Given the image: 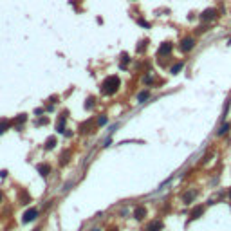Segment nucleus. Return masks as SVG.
<instances>
[{
	"label": "nucleus",
	"instance_id": "obj_1",
	"mask_svg": "<svg viewBox=\"0 0 231 231\" xmlns=\"http://www.w3.org/2000/svg\"><path fill=\"white\" fill-rule=\"evenodd\" d=\"M119 78L117 76H107L105 80H103V83H101V92L105 96H112L117 92V89H119Z\"/></svg>",
	"mask_w": 231,
	"mask_h": 231
},
{
	"label": "nucleus",
	"instance_id": "obj_2",
	"mask_svg": "<svg viewBox=\"0 0 231 231\" xmlns=\"http://www.w3.org/2000/svg\"><path fill=\"white\" fill-rule=\"evenodd\" d=\"M179 47H181V51H182V53H190V51H191V49H193V47H195V40H193V38H182V42H181V45H179Z\"/></svg>",
	"mask_w": 231,
	"mask_h": 231
},
{
	"label": "nucleus",
	"instance_id": "obj_3",
	"mask_svg": "<svg viewBox=\"0 0 231 231\" xmlns=\"http://www.w3.org/2000/svg\"><path fill=\"white\" fill-rule=\"evenodd\" d=\"M217 16H219L217 9H206L202 15H200V20L202 22H211V20H215Z\"/></svg>",
	"mask_w": 231,
	"mask_h": 231
},
{
	"label": "nucleus",
	"instance_id": "obj_4",
	"mask_svg": "<svg viewBox=\"0 0 231 231\" xmlns=\"http://www.w3.org/2000/svg\"><path fill=\"white\" fill-rule=\"evenodd\" d=\"M172 49H173V45L170 42H164L161 47H159V51H157V56H168L170 53H172Z\"/></svg>",
	"mask_w": 231,
	"mask_h": 231
},
{
	"label": "nucleus",
	"instance_id": "obj_5",
	"mask_svg": "<svg viewBox=\"0 0 231 231\" xmlns=\"http://www.w3.org/2000/svg\"><path fill=\"white\" fill-rule=\"evenodd\" d=\"M36 215H38V210L31 208V210H27L25 213H24V219H22V220L24 222H33L34 219H36Z\"/></svg>",
	"mask_w": 231,
	"mask_h": 231
},
{
	"label": "nucleus",
	"instance_id": "obj_6",
	"mask_svg": "<svg viewBox=\"0 0 231 231\" xmlns=\"http://www.w3.org/2000/svg\"><path fill=\"white\" fill-rule=\"evenodd\" d=\"M134 217H136V220H143L146 217V208L145 206H137L134 210Z\"/></svg>",
	"mask_w": 231,
	"mask_h": 231
},
{
	"label": "nucleus",
	"instance_id": "obj_7",
	"mask_svg": "<svg viewBox=\"0 0 231 231\" xmlns=\"http://www.w3.org/2000/svg\"><path fill=\"white\" fill-rule=\"evenodd\" d=\"M161 229H163V222L161 220H154L146 226V231H161Z\"/></svg>",
	"mask_w": 231,
	"mask_h": 231
},
{
	"label": "nucleus",
	"instance_id": "obj_8",
	"mask_svg": "<svg viewBox=\"0 0 231 231\" xmlns=\"http://www.w3.org/2000/svg\"><path fill=\"white\" fill-rule=\"evenodd\" d=\"M202 213H204V206H197V208H193V211L190 213V219L195 220V219H199Z\"/></svg>",
	"mask_w": 231,
	"mask_h": 231
},
{
	"label": "nucleus",
	"instance_id": "obj_9",
	"mask_svg": "<svg viewBox=\"0 0 231 231\" xmlns=\"http://www.w3.org/2000/svg\"><path fill=\"white\" fill-rule=\"evenodd\" d=\"M197 197V191L195 190H191V191H188V193H184V197H182V200H184V204H190L191 200Z\"/></svg>",
	"mask_w": 231,
	"mask_h": 231
},
{
	"label": "nucleus",
	"instance_id": "obj_10",
	"mask_svg": "<svg viewBox=\"0 0 231 231\" xmlns=\"http://www.w3.org/2000/svg\"><path fill=\"white\" fill-rule=\"evenodd\" d=\"M38 172H40V175L47 177L49 172H51V166H49V164H38Z\"/></svg>",
	"mask_w": 231,
	"mask_h": 231
},
{
	"label": "nucleus",
	"instance_id": "obj_11",
	"mask_svg": "<svg viewBox=\"0 0 231 231\" xmlns=\"http://www.w3.org/2000/svg\"><path fill=\"white\" fill-rule=\"evenodd\" d=\"M65 119H67V117H65V116H60V121H58V123H56V130H58V132H65Z\"/></svg>",
	"mask_w": 231,
	"mask_h": 231
},
{
	"label": "nucleus",
	"instance_id": "obj_12",
	"mask_svg": "<svg viewBox=\"0 0 231 231\" xmlns=\"http://www.w3.org/2000/svg\"><path fill=\"white\" fill-rule=\"evenodd\" d=\"M54 146H56V137H54V136L47 137V141H45V148H47V150H53Z\"/></svg>",
	"mask_w": 231,
	"mask_h": 231
},
{
	"label": "nucleus",
	"instance_id": "obj_13",
	"mask_svg": "<svg viewBox=\"0 0 231 231\" xmlns=\"http://www.w3.org/2000/svg\"><path fill=\"white\" fill-rule=\"evenodd\" d=\"M11 126V121L9 119H0V134H4L7 128Z\"/></svg>",
	"mask_w": 231,
	"mask_h": 231
},
{
	"label": "nucleus",
	"instance_id": "obj_14",
	"mask_svg": "<svg viewBox=\"0 0 231 231\" xmlns=\"http://www.w3.org/2000/svg\"><path fill=\"white\" fill-rule=\"evenodd\" d=\"M148 96H150L148 90H141V92L137 94V101H139V103H145V101L148 99Z\"/></svg>",
	"mask_w": 231,
	"mask_h": 231
},
{
	"label": "nucleus",
	"instance_id": "obj_15",
	"mask_svg": "<svg viewBox=\"0 0 231 231\" xmlns=\"http://www.w3.org/2000/svg\"><path fill=\"white\" fill-rule=\"evenodd\" d=\"M182 67H184V63L179 62V63H175V65L170 69V72H172V74H179V71H182Z\"/></svg>",
	"mask_w": 231,
	"mask_h": 231
},
{
	"label": "nucleus",
	"instance_id": "obj_16",
	"mask_svg": "<svg viewBox=\"0 0 231 231\" xmlns=\"http://www.w3.org/2000/svg\"><path fill=\"white\" fill-rule=\"evenodd\" d=\"M20 200H22V204H27V202H31V197H29L25 191H22V193H20Z\"/></svg>",
	"mask_w": 231,
	"mask_h": 231
},
{
	"label": "nucleus",
	"instance_id": "obj_17",
	"mask_svg": "<svg viewBox=\"0 0 231 231\" xmlns=\"http://www.w3.org/2000/svg\"><path fill=\"white\" fill-rule=\"evenodd\" d=\"M121 58H123V60H121V69H126V62H128L130 58H128V54H126V53L121 54Z\"/></svg>",
	"mask_w": 231,
	"mask_h": 231
},
{
	"label": "nucleus",
	"instance_id": "obj_18",
	"mask_svg": "<svg viewBox=\"0 0 231 231\" xmlns=\"http://www.w3.org/2000/svg\"><path fill=\"white\" fill-rule=\"evenodd\" d=\"M228 130H229V125H226V123H224V125L219 128V132H217V134H219V136H224V134H226Z\"/></svg>",
	"mask_w": 231,
	"mask_h": 231
},
{
	"label": "nucleus",
	"instance_id": "obj_19",
	"mask_svg": "<svg viewBox=\"0 0 231 231\" xmlns=\"http://www.w3.org/2000/svg\"><path fill=\"white\" fill-rule=\"evenodd\" d=\"M69 155H71V152H69V150L62 154V164H67V163H69Z\"/></svg>",
	"mask_w": 231,
	"mask_h": 231
},
{
	"label": "nucleus",
	"instance_id": "obj_20",
	"mask_svg": "<svg viewBox=\"0 0 231 231\" xmlns=\"http://www.w3.org/2000/svg\"><path fill=\"white\" fill-rule=\"evenodd\" d=\"M85 108H89V110L94 108V98H89V99L85 101Z\"/></svg>",
	"mask_w": 231,
	"mask_h": 231
},
{
	"label": "nucleus",
	"instance_id": "obj_21",
	"mask_svg": "<svg viewBox=\"0 0 231 231\" xmlns=\"http://www.w3.org/2000/svg\"><path fill=\"white\" fill-rule=\"evenodd\" d=\"M146 40H141L139 42V45H137V53H143V49H146Z\"/></svg>",
	"mask_w": 231,
	"mask_h": 231
},
{
	"label": "nucleus",
	"instance_id": "obj_22",
	"mask_svg": "<svg viewBox=\"0 0 231 231\" xmlns=\"http://www.w3.org/2000/svg\"><path fill=\"white\" fill-rule=\"evenodd\" d=\"M25 119H27V116H25V114H20L18 117H16V123H18V125H22V123H25Z\"/></svg>",
	"mask_w": 231,
	"mask_h": 231
},
{
	"label": "nucleus",
	"instance_id": "obj_23",
	"mask_svg": "<svg viewBox=\"0 0 231 231\" xmlns=\"http://www.w3.org/2000/svg\"><path fill=\"white\" fill-rule=\"evenodd\" d=\"M47 121H49L47 117H40V119L36 121V126H40V125H47Z\"/></svg>",
	"mask_w": 231,
	"mask_h": 231
},
{
	"label": "nucleus",
	"instance_id": "obj_24",
	"mask_svg": "<svg viewBox=\"0 0 231 231\" xmlns=\"http://www.w3.org/2000/svg\"><path fill=\"white\" fill-rule=\"evenodd\" d=\"M98 125H99V126L107 125V117H105V116H101V117H99V119H98Z\"/></svg>",
	"mask_w": 231,
	"mask_h": 231
},
{
	"label": "nucleus",
	"instance_id": "obj_25",
	"mask_svg": "<svg viewBox=\"0 0 231 231\" xmlns=\"http://www.w3.org/2000/svg\"><path fill=\"white\" fill-rule=\"evenodd\" d=\"M139 24H141V25H145V27H150V24H148V22H145V20H139Z\"/></svg>",
	"mask_w": 231,
	"mask_h": 231
},
{
	"label": "nucleus",
	"instance_id": "obj_26",
	"mask_svg": "<svg viewBox=\"0 0 231 231\" xmlns=\"http://www.w3.org/2000/svg\"><path fill=\"white\" fill-rule=\"evenodd\" d=\"M145 83H152V76H146V78H145Z\"/></svg>",
	"mask_w": 231,
	"mask_h": 231
},
{
	"label": "nucleus",
	"instance_id": "obj_27",
	"mask_svg": "<svg viewBox=\"0 0 231 231\" xmlns=\"http://www.w3.org/2000/svg\"><path fill=\"white\" fill-rule=\"evenodd\" d=\"M6 175H7V172H6V170H2V172H0V177L4 179V177H6Z\"/></svg>",
	"mask_w": 231,
	"mask_h": 231
},
{
	"label": "nucleus",
	"instance_id": "obj_28",
	"mask_svg": "<svg viewBox=\"0 0 231 231\" xmlns=\"http://www.w3.org/2000/svg\"><path fill=\"white\" fill-rule=\"evenodd\" d=\"M110 231H117V228H112V229H110Z\"/></svg>",
	"mask_w": 231,
	"mask_h": 231
},
{
	"label": "nucleus",
	"instance_id": "obj_29",
	"mask_svg": "<svg viewBox=\"0 0 231 231\" xmlns=\"http://www.w3.org/2000/svg\"><path fill=\"white\" fill-rule=\"evenodd\" d=\"M0 202H2V193H0Z\"/></svg>",
	"mask_w": 231,
	"mask_h": 231
},
{
	"label": "nucleus",
	"instance_id": "obj_30",
	"mask_svg": "<svg viewBox=\"0 0 231 231\" xmlns=\"http://www.w3.org/2000/svg\"><path fill=\"white\" fill-rule=\"evenodd\" d=\"M229 199H231V190H229Z\"/></svg>",
	"mask_w": 231,
	"mask_h": 231
},
{
	"label": "nucleus",
	"instance_id": "obj_31",
	"mask_svg": "<svg viewBox=\"0 0 231 231\" xmlns=\"http://www.w3.org/2000/svg\"><path fill=\"white\" fill-rule=\"evenodd\" d=\"M34 231H40V229H34Z\"/></svg>",
	"mask_w": 231,
	"mask_h": 231
},
{
	"label": "nucleus",
	"instance_id": "obj_32",
	"mask_svg": "<svg viewBox=\"0 0 231 231\" xmlns=\"http://www.w3.org/2000/svg\"><path fill=\"white\" fill-rule=\"evenodd\" d=\"M94 231H99V229H94Z\"/></svg>",
	"mask_w": 231,
	"mask_h": 231
}]
</instances>
